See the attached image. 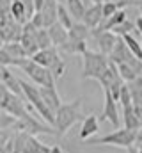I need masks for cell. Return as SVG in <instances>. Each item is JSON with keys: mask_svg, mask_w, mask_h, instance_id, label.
Returning a JSON list of instances; mask_svg holds the SVG:
<instances>
[{"mask_svg": "<svg viewBox=\"0 0 142 153\" xmlns=\"http://www.w3.org/2000/svg\"><path fill=\"white\" fill-rule=\"evenodd\" d=\"M80 105H82V98H76L70 103H62L61 109L55 112V130L59 137H62L76 121L85 119L80 112Z\"/></svg>", "mask_w": 142, "mask_h": 153, "instance_id": "cell-1", "label": "cell"}, {"mask_svg": "<svg viewBox=\"0 0 142 153\" xmlns=\"http://www.w3.org/2000/svg\"><path fill=\"white\" fill-rule=\"evenodd\" d=\"M20 82H21V87H23L25 100L34 107L36 112L39 114V117H41L46 125H50V126L55 128V112L50 111V109L46 107V103H44V100H43V96H41V89H39V85L29 84L27 80H20Z\"/></svg>", "mask_w": 142, "mask_h": 153, "instance_id": "cell-2", "label": "cell"}, {"mask_svg": "<svg viewBox=\"0 0 142 153\" xmlns=\"http://www.w3.org/2000/svg\"><path fill=\"white\" fill-rule=\"evenodd\" d=\"M23 73H27L29 78L34 82L36 85L39 87H55V75L48 70V68H43L41 64H37L36 61H32L30 57L27 59H20L18 64H16Z\"/></svg>", "mask_w": 142, "mask_h": 153, "instance_id": "cell-3", "label": "cell"}, {"mask_svg": "<svg viewBox=\"0 0 142 153\" xmlns=\"http://www.w3.org/2000/svg\"><path fill=\"white\" fill-rule=\"evenodd\" d=\"M84 70H82V78H94L100 80V76L105 73L110 66V59L103 55L101 52H92L87 50L84 55Z\"/></svg>", "mask_w": 142, "mask_h": 153, "instance_id": "cell-4", "label": "cell"}, {"mask_svg": "<svg viewBox=\"0 0 142 153\" xmlns=\"http://www.w3.org/2000/svg\"><path fill=\"white\" fill-rule=\"evenodd\" d=\"M89 144H101V146H117V148H133L137 144V132L128 128H117L100 139L89 141Z\"/></svg>", "mask_w": 142, "mask_h": 153, "instance_id": "cell-5", "label": "cell"}, {"mask_svg": "<svg viewBox=\"0 0 142 153\" xmlns=\"http://www.w3.org/2000/svg\"><path fill=\"white\" fill-rule=\"evenodd\" d=\"M0 105L2 111L7 114L14 116L18 119H23L29 116V109H27V100L11 93L5 85H0Z\"/></svg>", "mask_w": 142, "mask_h": 153, "instance_id": "cell-6", "label": "cell"}, {"mask_svg": "<svg viewBox=\"0 0 142 153\" xmlns=\"http://www.w3.org/2000/svg\"><path fill=\"white\" fill-rule=\"evenodd\" d=\"M13 153H50L52 146H46L41 143L36 135L25 132H14L13 137Z\"/></svg>", "mask_w": 142, "mask_h": 153, "instance_id": "cell-7", "label": "cell"}, {"mask_svg": "<svg viewBox=\"0 0 142 153\" xmlns=\"http://www.w3.org/2000/svg\"><path fill=\"white\" fill-rule=\"evenodd\" d=\"M30 59L36 61L37 64H41L43 68H48L55 75V78H61L64 75V71H66V64H64V61L57 53V46H52L48 50H39Z\"/></svg>", "mask_w": 142, "mask_h": 153, "instance_id": "cell-8", "label": "cell"}, {"mask_svg": "<svg viewBox=\"0 0 142 153\" xmlns=\"http://www.w3.org/2000/svg\"><path fill=\"white\" fill-rule=\"evenodd\" d=\"M91 34H92V38L96 39V43H98V46H100V52L103 53V55H110L112 52H114V48H115V43H117V39L119 36H115L114 32H101V30H98V29H94V30H91Z\"/></svg>", "mask_w": 142, "mask_h": 153, "instance_id": "cell-9", "label": "cell"}, {"mask_svg": "<svg viewBox=\"0 0 142 153\" xmlns=\"http://www.w3.org/2000/svg\"><path fill=\"white\" fill-rule=\"evenodd\" d=\"M100 119H101V121H108V123H112L115 128H119V125H121L117 102L114 100V96L110 94V91H105V107H103V114H101Z\"/></svg>", "mask_w": 142, "mask_h": 153, "instance_id": "cell-10", "label": "cell"}, {"mask_svg": "<svg viewBox=\"0 0 142 153\" xmlns=\"http://www.w3.org/2000/svg\"><path fill=\"white\" fill-rule=\"evenodd\" d=\"M0 82H2V85H5L11 93H14V94L21 96V98H25L20 78H16L14 73H11L9 66H0Z\"/></svg>", "mask_w": 142, "mask_h": 153, "instance_id": "cell-11", "label": "cell"}, {"mask_svg": "<svg viewBox=\"0 0 142 153\" xmlns=\"http://www.w3.org/2000/svg\"><path fill=\"white\" fill-rule=\"evenodd\" d=\"M103 4H92V5H89L87 9H85V14H84V23L91 29V30H94V29H98L101 23H103Z\"/></svg>", "mask_w": 142, "mask_h": 153, "instance_id": "cell-12", "label": "cell"}, {"mask_svg": "<svg viewBox=\"0 0 142 153\" xmlns=\"http://www.w3.org/2000/svg\"><path fill=\"white\" fill-rule=\"evenodd\" d=\"M48 34H50V38H52L53 46H59V48L70 41V30H68L66 27H62L59 22L53 23L52 27H48Z\"/></svg>", "mask_w": 142, "mask_h": 153, "instance_id": "cell-13", "label": "cell"}, {"mask_svg": "<svg viewBox=\"0 0 142 153\" xmlns=\"http://www.w3.org/2000/svg\"><path fill=\"white\" fill-rule=\"evenodd\" d=\"M39 89H41V96H43L46 107H48L50 111L57 112V111L61 109V105H62V100H61L57 89H55V87H39Z\"/></svg>", "mask_w": 142, "mask_h": 153, "instance_id": "cell-14", "label": "cell"}, {"mask_svg": "<svg viewBox=\"0 0 142 153\" xmlns=\"http://www.w3.org/2000/svg\"><path fill=\"white\" fill-rule=\"evenodd\" d=\"M100 132V121H98V117L94 114H89L85 119H84V123H82V130H80V139L82 141H85V139H89V137H92L94 134H98Z\"/></svg>", "mask_w": 142, "mask_h": 153, "instance_id": "cell-15", "label": "cell"}, {"mask_svg": "<svg viewBox=\"0 0 142 153\" xmlns=\"http://www.w3.org/2000/svg\"><path fill=\"white\" fill-rule=\"evenodd\" d=\"M123 121H124V128H128V130L139 132V130L142 128V121L139 119V117H137L133 105L123 107Z\"/></svg>", "mask_w": 142, "mask_h": 153, "instance_id": "cell-16", "label": "cell"}, {"mask_svg": "<svg viewBox=\"0 0 142 153\" xmlns=\"http://www.w3.org/2000/svg\"><path fill=\"white\" fill-rule=\"evenodd\" d=\"M11 14H13L14 22H16V23H20V25H25L27 22H30V20H29V13H27V7H25V2H23V0H13V4H11Z\"/></svg>", "mask_w": 142, "mask_h": 153, "instance_id": "cell-17", "label": "cell"}, {"mask_svg": "<svg viewBox=\"0 0 142 153\" xmlns=\"http://www.w3.org/2000/svg\"><path fill=\"white\" fill-rule=\"evenodd\" d=\"M121 78V75H119V70H117V64H114V62H110V66H108V70H106L103 75L100 76V84H101V87H103V91H106V89H110L117 80Z\"/></svg>", "mask_w": 142, "mask_h": 153, "instance_id": "cell-18", "label": "cell"}, {"mask_svg": "<svg viewBox=\"0 0 142 153\" xmlns=\"http://www.w3.org/2000/svg\"><path fill=\"white\" fill-rule=\"evenodd\" d=\"M36 34H37V32H36ZM36 34H32V32H23V36H21V39H20V43H21V46L25 48V52H27L29 57H34L36 53L41 50L39 45H37Z\"/></svg>", "mask_w": 142, "mask_h": 153, "instance_id": "cell-19", "label": "cell"}, {"mask_svg": "<svg viewBox=\"0 0 142 153\" xmlns=\"http://www.w3.org/2000/svg\"><path fill=\"white\" fill-rule=\"evenodd\" d=\"M64 5L68 7V11L71 13V16H73L75 22H82L84 20L85 9H87V5L84 4V0H66Z\"/></svg>", "mask_w": 142, "mask_h": 153, "instance_id": "cell-20", "label": "cell"}, {"mask_svg": "<svg viewBox=\"0 0 142 153\" xmlns=\"http://www.w3.org/2000/svg\"><path fill=\"white\" fill-rule=\"evenodd\" d=\"M61 50L66 52V53H71V55H80L82 57L87 52V43L85 41H78V39H70L66 45L61 46Z\"/></svg>", "mask_w": 142, "mask_h": 153, "instance_id": "cell-21", "label": "cell"}, {"mask_svg": "<svg viewBox=\"0 0 142 153\" xmlns=\"http://www.w3.org/2000/svg\"><path fill=\"white\" fill-rule=\"evenodd\" d=\"M13 59H16V61H20V59H27L29 55H27V52H25V48L21 46V43H4V46H2Z\"/></svg>", "mask_w": 142, "mask_h": 153, "instance_id": "cell-22", "label": "cell"}, {"mask_svg": "<svg viewBox=\"0 0 142 153\" xmlns=\"http://www.w3.org/2000/svg\"><path fill=\"white\" fill-rule=\"evenodd\" d=\"M91 29L84 23V22H76L70 29V39H78V41H85L89 36Z\"/></svg>", "mask_w": 142, "mask_h": 153, "instance_id": "cell-23", "label": "cell"}, {"mask_svg": "<svg viewBox=\"0 0 142 153\" xmlns=\"http://www.w3.org/2000/svg\"><path fill=\"white\" fill-rule=\"evenodd\" d=\"M57 22L62 25V27H66L68 30H70L71 27L76 23L75 20H73V16H71V13L68 11V7L64 5V4H59V11H57Z\"/></svg>", "mask_w": 142, "mask_h": 153, "instance_id": "cell-24", "label": "cell"}, {"mask_svg": "<svg viewBox=\"0 0 142 153\" xmlns=\"http://www.w3.org/2000/svg\"><path fill=\"white\" fill-rule=\"evenodd\" d=\"M117 70H119V75L121 78L126 82V84H130V82H133V80H137L139 78V71L135 70V68H132L130 64H126V62H123V64H117Z\"/></svg>", "mask_w": 142, "mask_h": 153, "instance_id": "cell-25", "label": "cell"}, {"mask_svg": "<svg viewBox=\"0 0 142 153\" xmlns=\"http://www.w3.org/2000/svg\"><path fill=\"white\" fill-rule=\"evenodd\" d=\"M128 87H130V93H132L133 105H142V76H139L133 82H130Z\"/></svg>", "mask_w": 142, "mask_h": 153, "instance_id": "cell-26", "label": "cell"}, {"mask_svg": "<svg viewBox=\"0 0 142 153\" xmlns=\"http://www.w3.org/2000/svg\"><path fill=\"white\" fill-rule=\"evenodd\" d=\"M123 39H124V43L128 45L130 52H132L137 59L142 61V45H141V41H137V39L133 38V34H126V36H123Z\"/></svg>", "mask_w": 142, "mask_h": 153, "instance_id": "cell-27", "label": "cell"}, {"mask_svg": "<svg viewBox=\"0 0 142 153\" xmlns=\"http://www.w3.org/2000/svg\"><path fill=\"white\" fill-rule=\"evenodd\" d=\"M36 39H37V45H39L41 50H48V48L53 46L52 38H50V34H48V29H41V30H37Z\"/></svg>", "mask_w": 142, "mask_h": 153, "instance_id": "cell-28", "label": "cell"}, {"mask_svg": "<svg viewBox=\"0 0 142 153\" xmlns=\"http://www.w3.org/2000/svg\"><path fill=\"white\" fill-rule=\"evenodd\" d=\"M132 30H137V29H135V22H130V20H126L124 23H121L119 27H115L112 32H114L115 36L123 38V36H126V34H132Z\"/></svg>", "mask_w": 142, "mask_h": 153, "instance_id": "cell-29", "label": "cell"}, {"mask_svg": "<svg viewBox=\"0 0 142 153\" xmlns=\"http://www.w3.org/2000/svg\"><path fill=\"white\" fill-rule=\"evenodd\" d=\"M16 121H18V117L4 112V114L0 116V130H9V128L13 130V126L16 125Z\"/></svg>", "mask_w": 142, "mask_h": 153, "instance_id": "cell-30", "label": "cell"}, {"mask_svg": "<svg viewBox=\"0 0 142 153\" xmlns=\"http://www.w3.org/2000/svg\"><path fill=\"white\" fill-rule=\"evenodd\" d=\"M30 23L34 25L37 30L46 29V20H44V14H43V13H36L34 16H32V20H30Z\"/></svg>", "mask_w": 142, "mask_h": 153, "instance_id": "cell-31", "label": "cell"}, {"mask_svg": "<svg viewBox=\"0 0 142 153\" xmlns=\"http://www.w3.org/2000/svg\"><path fill=\"white\" fill-rule=\"evenodd\" d=\"M119 11V7H117V4H112V2H103V18H110V16H114L115 13Z\"/></svg>", "mask_w": 142, "mask_h": 153, "instance_id": "cell-32", "label": "cell"}, {"mask_svg": "<svg viewBox=\"0 0 142 153\" xmlns=\"http://www.w3.org/2000/svg\"><path fill=\"white\" fill-rule=\"evenodd\" d=\"M44 4H46V0H34L36 13H39V11H43V7H44Z\"/></svg>", "mask_w": 142, "mask_h": 153, "instance_id": "cell-33", "label": "cell"}, {"mask_svg": "<svg viewBox=\"0 0 142 153\" xmlns=\"http://www.w3.org/2000/svg\"><path fill=\"white\" fill-rule=\"evenodd\" d=\"M135 29L142 34V16H137V20H135Z\"/></svg>", "mask_w": 142, "mask_h": 153, "instance_id": "cell-34", "label": "cell"}, {"mask_svg": "<svg viewBox=\"0 0 142 153\" xmlns=\"http://www.w3.org/2000/svg\"><path fill=\"white\" fill-rule=\"evenodd\" d=\"M133 109H135V114H137V117L142 121V105H133Z\"/></svg>", "mask_w": 142, "mask_h": 153, "instance_id": "cell-35", "label": "cell"}, {"mask_svg": "<svg viewBox=\"0 0 142 153\" xmlns=\"http://www.w3.org/2000/svg\"><path fill=\"white\" fill-rule=\"evenodd\" d=\"M50 153H64V150H62L59 144H55V146H52V152Z\"/></svg>", "mask_w": 142, "mask_h": 153, "instance_id": "cell-36", "label": "cell"}, {"mask_svg": "<svg viewBox=\"0 0 142 153\" xmlns=\"http://www.w3.org/2000/svg\"><path fill=\"white\" fill-rule=\"evenodd\" d=\"M135 146H142V128L137 132V144Z\"/></svg>", "mask_w": 142, "mask_h": 153, "instance_id": "cell-37", "label": "cell"}, {"mask_svg": "<svg viewBox=\"0 0 142 153\" xmlns=\"http://www.w3.org/2000/svg\"><path fill=\"white\" fill-rule=\"evenodd\" d=\"M135 5H137V7H139V9H141V16H142V0H139V2H137V0H135Z\"/></svg>", "mask_w": 142, "mask_h": 153, "instance_id": "cell-38", "label": "cell"}, {"mask_svg": "<svg viewBox=\"0 0 142 153\" xmlns=\"http://www.w3.org/2000/svg\"><path fill=\"white\" fill-rule=\"evenodd\" d=\"M91 2H92V4H103L105 0H91Z\"/></svg>", "mask_w": 142, "mask_h": 153, "instance_id": "cell-39", "label": "cell"}, {"mask_svg": "<svg viewBox=\"0 0 142 153\" xmlns=\"http://www.w3.org/2000/svg\"><path fill=\"white\" fill-rule=\"evenodd\" d=\"M84 4H85L87 7H89V5H92V4H91V0H84Z\"/></svg>", "mask_w": 142, "mask_h": 153, "instance_id": "cell-40", "label": "cell"}, {"mask_svg": "<svg viewBox=\"0 0 142 153\" xmlns=\"http://www.w3.org/2000/svg\"><path fill=\"white\" fill-rule=\"evenodd\" d=\"M57 2H59V4H66V0H57Z\"/></svg>", "mask_w": 142, "mask_h": 153, "instance_id": "cell-41", "label": "cell"}, {"mask_svg": "<svg viewBox=\"0 0 142 153\" xmlns=\"http://www.w3.org/2000/svg\"><path fill=\"white\" fill-rule=\"evenodd\" d=\"M137 153H142V146H139V150H137Z\"/></svg>", "mask_w": 142, "mask_h": 153, "instance_id": "cell-42", "label": "cell"}, {"mask_svg": "<svg viewBox=\"0 0 142 153\" xmlns=\"http://www.w3.org/2000/svg\"><path fill=\"white\" fill-rule=\"evenodd\" d=\"M141 45H142V39H141Z\"/></svg>", "mask_w": 142, "mask_h": 153, "instance_id": "cell-43", "label": "cell"}]
</instances>
